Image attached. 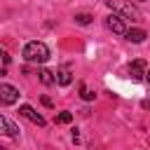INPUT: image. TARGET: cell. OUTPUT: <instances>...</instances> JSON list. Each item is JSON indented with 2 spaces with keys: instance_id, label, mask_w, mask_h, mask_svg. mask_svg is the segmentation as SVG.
<instances>
[{
  "instance_id": "2e32d148",
  "label": "cell",
  "mask_w": 150,
  "mask_h": 150,
  "mask_svg": "<svg viewBox=\"0 0 150 150\" xmlns=\"http://www.w3.org/2000/svg\"><path fill=\"white\" fill-rule=\"evenodd\" d=\"M145 80H148V82H150V68H148V70H145Z\"/></svg>"
},
{
  "instance_id": "ba28073f",
  "label": "cell",
  "mask_w": 150,
  "mask_h": 150,
  "mask_svg": "<svg viewBox=\"0 0 150 150\" xmlns=\"http://www.w3.org/2000/svg\"><path fill=\"white\" fill-rule=\"evenodd\" d=\"M124 38H127L129 42H136V45H138V42H143L148 35H145V30H143V28H129Z\"/></svg>"
},
{
  "instance_id": "5bb4252c",
  "label": "cell",
  "mask_w": 150,
  "mask_h": 150,
  "mask_svg": "<svg viewBox=\"0 0 150 150\" xmlns=\"http://www.w3.org/2000/svg\"><path fill=\"white\" fill-rule=\"evenodd\" d=\"M70 120H73V115H70V112H61V115L56 117V122H61V124H68Z\"/></svg>"
},
{
  "instance_id": "30bf717a",
  "label": "cell",
  "mask_w": 150,
  "mask_h": 150,
  "mask_svg": "<svg viewBox=\"0 0 150 150\" xmlns=\"http://www.w3.org/2000/svg\"><path fill=\"white\" fill-rule=\"evenodd\" d=\"M9 61H12V59H9V54H7L5 49H0V75H5V73H7Z\"/></svg>"
},
{
  "instance_id": "52a82bcc",
  "label": "cell",
  "mask_w": 150,
  "mask_h": 150,
  "mask_svg": "<svg viewBox=\"0 0 150 150\" xmlns=\"http://www.w3.org/2000/svg\"><path fill=\"white\" fill-rule=\"evenodd\" d=\"M56 82H59L61 87H66V84H70V82H73V73H70V68H68V66H63V68H59V70H56Z\"/></svg>"
},
{
  "instance_id": "8992f818",
  "label": "cell",
  "mask_w": 150,
  "mask_h": 150,
  "mask_svg": "<svg viewBox=\"0 0 150 150\" xmlns=\"http://www.w3.org/2000/svg\"><path fill=\"white\" fill-rule=\"evenodd\" d=\"M19 115L21 117H26V120H30L33 124H38V127H45V117L40 115V112H35L30 105H21L19 108Z\"/></svg>"
},
{
  "instance_id": "3957f363",
  "label": "cell",
  "mask_w": 150,
  "mask_h": 150,
  "mask_svg": "<svg viewBox=\"0 0 150 150\" xmlns=\"http://www.w3.org/2000/svg\"><path fill=\"white\" fill-rule=\"evenodd\" d=\"M16 101H19V89L2 82L0 84V105H14Z\"/></svg>"
},
{
  "instance_id": "4fadbf2b",
  "label": "cell",
  "mask_w": 150,
  "mask_h": 150,
  "mask_svg": "<svg viewBox=\"0 0 150 150\" xmlns=\"http://www.w3.org/2000/svg\"><path fill=\"white\" fill-rule=\"evenodd\" d=\"M75 21L80 26H87V23H91V14H75Z\"/></svg>"
},
{
  "instance_id": "9c48e42d",
  "label": "cell",
  "mask_w": 150,
  "mask_h": 150,
  "mask_svg": "<svg viewBox=\"0 0 150 150\" xmlns=\"http://www.w3.org/2000/svg\"><path fill=\"white\" fill-rule=\"evenodd\" d=\"M0 134H5V136H16V134H19V129H16L9 120H5V117L0 115Z\"/></svg>"
},
{
  "instance_id": "7a4b0ae2",
  "label": "cell",
  "mask_w": 150,
  "mask_h": 150,
  "mask_svg": "<svg viewBox=\"0 0 150 150\" xmlns=\"http://www.w3.org/2000/svg\"><path fill=\"white\" fill-rule=\"evenodd\" d=\"M105 5L115 12V14H120L122 19H131V21H141V12L131 5V2H127V0H105Z\"/></svg>"
},
{
  "instance_id": "7c38bea8",
  "label": "cell",
  "mask_w": 150,
  "mask_h": 150,
  "mask_svg": "<svg viewBox=\"0 0 150 150\" xmlns=\"http://www.w3.org/2000/svg\"><path fill=\"white\" fill-rule=\"evenodd\" d=\"M80 96H82L84 101H94V96H96V94H94L91 89H87V87H84V84L80 82Z\"/></svg>"
},
{
  "instance_id": "8fae6325",
  "label": "cell",
  "mask_w": 150,
  "mask_h": 150,
  "mask_svg": "<svg viewBox=\"0 0 150 150\" xmlns=\"http://www.w3.org/2000/svg\"><path fill=\"white\" fill-rule=\"evenodd\" d=\"M40 82H42V84H54L56 77H54L52 70H40Z\"/></svg>"
},
{
  "instance_id": "277c9868",
  "label": "cell",
  "mask_w": 150,
  "mask_h": 150,
  "mask_svg": "<svg viewBox=\"0 0 150 150\" xmlns=\"http://www.w3.org/2000/svg\"><path fill=\"white\" fill-rule=\"evenodd\" d=\"M105 26H108V30H112L115 35H127V30H129V28L124 26V19H122L120 14H115V12L105 16Z\"/></svg>"
},
{
  "instance_id": "6da1fadb",
  "label": "cell",
  "mask_w": 150,
  "mask_h": 150,
  "mask_svg": "<svg viewBox=\"0 0 150 150\" xmlns=\"http://www.w3.org/2000/svg\"><path fill=\"white\" fill-rule=\"evenodd\" d=\"M23 59H26L28 63H45V61L49 59V47H47L45 42H38V40L26 42V47H23Z\"/></svg>"
},
{
  "instance_id": "5b68a950",
  "label": "cell",
  "mask_w": 150,
  "mask_h": 150,
  "mask_svg": "<svg viewBox=\"0 0 150 150\" xmlns=\"http://www.w3.org/2000/svg\"><path fill=\"white\" fill-rule=\"evenodd\" d=\"M145 68H148V63L143 61V59H136V61H131L129 63V68H127V73H129V77L131 80H143L145 77Z\"/></svg>"
},
{
  "instance_id": "9a60e30c",
  "label": "cell",
  "mask_w": 150,
  "mask_h": 150,
  "mask_svg": "<svg viewBox=\"0 0 150 150\" xmlns=\"http://www.w3.org/2000/svg\"><path fill=\"white\" fill-rule=\"evenodd\" d=\"M141 105H143V108H150V101H143Z\"/></svg>"
}]
</instances>
